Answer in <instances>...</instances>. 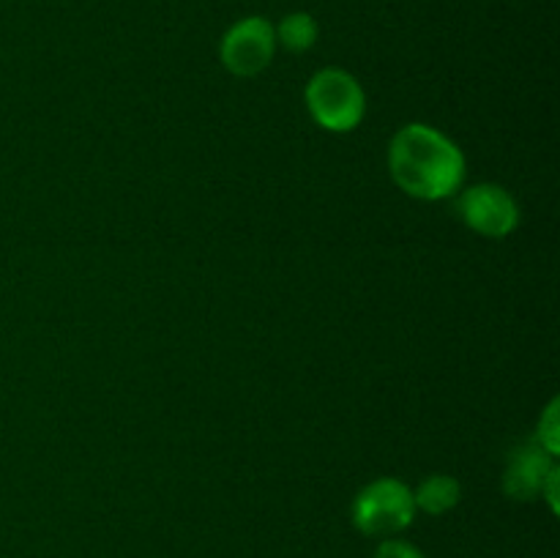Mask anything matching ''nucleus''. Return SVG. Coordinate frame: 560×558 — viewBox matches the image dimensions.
<instances>
[{
  "label": "nucleus",
  "mask_w": 560,
  "mask_h": 558,
  "mask_svg": "<svg viewBox=\"0 0 560 558\" xmlns=\"http://www.w3.org/2000/svg\"><path fill=\"white\" fill-rule=\"evenodd\" d=\"M388 173L413 200L441 202L465 186L468 159L446 131L413 120L394 131L388 142Z\"/></svg>",
  "instance_id": "1"
},
{
  "label": "nucleus",
  "mask_w": 560,
  "mask_h": 558,
  "mask_svg": "<svg viewBox=\"0 0 560 558\" xmlns=\"http://www.w3.org/2000/svg\"><path fill=\"white\" fill-rule=\"evenodd\" d=\"M372 558H427L413 542L402 539V536H388L381 539V545L375 547V556Z\"/></svg>",
  "instance_id": "10"
},
{
  "label": "nucleus",
  "mask_w": 560,
  "mask_h": 558,
  "mask_svg": "<svg viewBox=\"0 0 560 558\" xmlns=\"http://www.w3.org/2000/svg\"><path fill=\"white\" fill-rule=\"evenodd\" d=\"M558 468V457H552L550 452L539 446L534 438L517 443V446L509 452L506 468H503V492H506L512 501H536L541 498L545 490V481L550 479L552 470Z\"/></svg>",
  "instance_id": "6"
},
{
  "label": "nucleus",
  "mask_w": 560,
  "mask_h": 558,
  "mask_svg": "<svg viewBox=\"0 0 560 558\" xmlns=\"http://www.w3.org/2000/svg\"><path fill=\"white\" fill-rule=\"evenodd\" d=\"M306 109L323 131L350 135L366 118V93L359 77L339 66L315 71L304 91Z\"/></svg>",
  "instance_id": "2"
},
{
  "label": "nucleus",
  "mask_w": 560,
  "mask_h": 558,
  "mask_svg": "<svg viewBox=\"0 0 560 558\" xmlns=\"http://www.w3.org/2000/svg\"><path fill=\"white\" fill-rule=\"evenodd\" d=\"M413 501L419 512L430 514V518H443V514L459 507V501H463V485H459L457 476L432 474L427 479H421L419 487H413Z\"/></svg>",
  "instance_id": "7"
},
{
  "label": "nucleus",
  "mask_w": 560,
  "mask_h": 558,
  "mask_svg": "<svg viewBox=\"0 0 560 558\" xmlns=\"http://www.w3.org/2000/svg\"><path fill=\"white\" fill-rule=\"evenodd\" d=\"M273 31H277V47L293 55L310 53L320 38V25L310 11H290L279 20V25H273Z\"/></svg>",
  "instance_id": "8"
},
{
  "label": "nucleus",
  "mask_w": 560,
  "mask_h": 558,
  "mask_svg": "<svg viewBox=\"0 0 560 558\" xmlns=\"http://www.w3.org/2000/svg\"><path fill=\"white\" fill-rule=\"evenodd\" d=\"M416 514L419 509L413 501V487L397 476L372 479L370 485L355 492L353 507H350V520H353L355 531L372 536V539L399 536L413 525Z\"/></svg>",
  "instance_id": "3"
},
{
  "label": "nucleus",
  "mask_w": 560,
  "mask_h": 558,
  "mask_svg": "<svg viewBox=\"0 0 560 558\" xmlns=\"http://www.w3.org/2000/svg\"><path fill=\"white\" fill-rule=\"evenodd\" d=\"M558 408H560V399L552 397L547 403L545 414L539 416V425H536V435L534 441L539 443L545 452H550L552 457H558L560 452V419H558Z\"/></svg>",
  "instance_id": "9"
},
{
  "label": "nucleus",
  "mask_w": 560,
  "mask_h": 558,
  "mask_svg": "<svg viewBox=\"0 0 560 558\" xmlns=\"http://www.w3.org/2000/svg\"><path fill=\"white\" fill-rule=\"evenodd\" d=\"M558 481H560V468L552 470L550 479L545 481V490H541V498H545L552 514H558Z\"/></svg>",
  "instance_id": "11"
},
{
  "label": "nucleus",
  "mask_w": 560,
  "mask_h": 558,
  "mask_svg": "<svg viewBox=\"0 0 560 558\" xmlns=\"http://www.w3.org/2000/svg\"><path fill=\"white\" fill-rule=\"evenodd\" d=\"M457 213L468 230L481 239H509L523 222V208L506 186L495 181L463 186L457 191Z\"/></svg>",
  "instance_id": "4"
},
{
  "label": "nucleus",
  "mask_w": 560,
  "mask_h": 558,
  "mask_svg": "<svg viewBox=\"0 0 560 558\" xmlns=\"http://www.w3.org/2000/svg\"><path fill=\"white\" fill-rule=\"evenodd\" d=\"M277 58V31L268 16L252 14L233 22L219 44V60L224 69L241 80L262 74Z\"/></svg>",
  "instance_id": "5"
}]
</instances>
